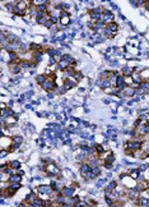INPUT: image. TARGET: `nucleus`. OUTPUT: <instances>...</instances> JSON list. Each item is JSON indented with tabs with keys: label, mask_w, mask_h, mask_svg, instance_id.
Returning <instances> with one entry per match:
<instances>
[{
	"label": "nucleus",
	"mask_w": 149,
	"mask_h": 207,
	"mask_svg": "<svg viewBox=\"0 0 149 207\" xmlns=\"http://www.w3.org/2000/svg\"><path fill=\"white\" fill-rule=\"evenodd\" d=\"M89 16H91V19L96 23V22H99L102 21V17H103V9L99 7L97 8H93V9L89 10Z\"/></svg>",
	"instance_id": "1"
},
{
	"label": "nucleus",
	"mask_w": 149,
	"mask_h": 207,
	"mask_svg": "<svg viewBox=\"0 0 149 207\" xmlns=\"http://www.w3.org/2000/svg\"><path fill=\"white\" fill-rule=\"evenodd\" d=\"M42 88H44L45 91H47V92H52V91H55V90L57 88L55 79L51 78V77H47L46 82H45L44 84H42Z\"/></svg>",
	"instance_id": "2"
},
{
	"label": "nucleus",
	"mask_w": 149,
	"mask_h": 207,
	"mask_svg": "<svg viewBox=\"0 0 149 207\" xmlns=\"http://www.w3.org/2000/svg\"><path fill=\"white\" fill-rule=\"evenodd\" d=\"M37 192L41 196L45 194V196H48V197H50L51 194H55V191H54V188L51 185H40L38 188H37Z\"/></svg>",
	"instance_id": "3"
},
{
	"label": "nucleus",
	"mask_w": 149,
	"mask_h": 207,
	"mask_svg": "<svg viewBox=\"0 0 149 207\" xmlns=\"http://www.w3.org/2000/svg\"><path fill=\"white\" fill-rule=\"evenodd\" d=\"M113 18H115V14L111 12V10H103V17H102V22L107 26L108 23H111V22H113Z\"/></svg>",
	"instance_id": "4"
},
{
	"label": "nucleus",
	"mask_w": 149,
	"mask_h": 207,
	"mask_svg": "<svg viewBox=\"0 0 149 207\" xmlns=\"http://www.w3.org/2000/svg\"><path fill=\"white\" fill-rule=\"evenodd\" d=\"M21 183H10L8 185V189H7V196L8 197H11L14 193H15L18 189H21Z\"/></svg>",
	"instance_id": "5"
},
{
	"label": "nucleus",
	"mask_w": 149,
	"mask_h": 207,
	"mask_svg": "<svg viewBox=\"0 0 149 207\" xmlns=\"http://www.w3.org/2000/svg\"><path fill=\"white\" fill-rule=\"evenodd\" d=\"M91 173V165L88 162H82L80 164V175L85 178Z\"/></svg>",
	"instance_id": "6"
},
{
	"label": "nucleus",
	"mask_w": 149,
	"mask_h": 207,
	"mask_svg": "<svg viewBox=\"0 0 149 207\" xmlns=\"http://www.w3.org/2000/svg\"><path fill=\"white\" fill-rule=\"evenodd\" d=\"M44 170H46L47 171V174L48 175H59L60 174V170L56 168L54 164H48L46 168H44Z\"/></svg>",
	"instance_id": "7"
},
{
	"label": "nucleus",
	"mask_w": 149,
	"mask_h": 207,
	"mask_svg": "<svg viewBox=\"0 0 149 207\" xmlns=\"http://www.w3.org/2000/svg\"><path fill=\"white\" fill-rule=\"evenodd\" d=\"M61 196L66 198H71L74 196V188L73 187H64V189L61 191Z\"/></svg>",
	"instance_id": "8"
},
{
	"label": "nucleus",
	"mask_w": 149,
	"mask_h": 207,
	"mask_svg": "<svg viewBox=\"0 0 149 207\" xmlns=\"http://www.w3.org/2000/svg\"><path fill=\"white\" fill-rule=\"evenodd\" d=\"M77 83H78V82H77L74 78H66V79H65V82H64V84H62V86H64V87H65V90L68 91V90L73 88V87L75 86Z\"/></svg>",
	"instance_id": "9"
},
{
	"label": "nucleus",
	"mask_w": 149,
	"mask_h": 207,
	"mask_svg": "<svg viewBox=\"0 0 149 207\" xmlns=\"http://www.w3.org/2000/svg\"><path fill=\"white\" fill-rule=\"evenodd\" d=\"M21 65H19V63H13V64H9V70L13 74H18L19 72H21Z\"/></svg>",
	"instance_id": "10"
},
{
	"label": "nucleus",
	"mask_w": 149,
	"mask_h": 207,
	"mask_svg": "<svg viewBox=\"0 0 149 207\" xmlns=\"http://www.w3.org/2000/svg\"><path fill=\"white\" fill-rule=\"evenodd\" d=\"M122 92H124L125 96H134L136 93V88L134 86H128Z\"/></svg>",
	"instance_id": "11"
},
{
	"label": "nucleus",
	"mask_w": 149,
	"mask_h": 207,
	"mask_svg": "<svg viewBox=\"0 0 149 207\" xmlns=\"http://www.w3.org/2000/svg\"><path fill=\"white\" fill-rule=\"evenodd\" d=\"M115 76V72H111V70H105V72L99 73V77L101 79H111Z\"/></svg>",
	"instance_id": "12"
},
{
	"label": "nucleus",
	"mask_w": 149,
	"mask_h": 207,
	"mask_svg": "<svg viewBox=\"0 0 149 207\" xmlns=\"http://www.w3.org/2000/svg\"><path fill=\"white\" fill-rule=\"evenodd\" d=\"M133 72H134V69L131 67H124L121 69V74L124 76V77H130V76H133Z\"/></svg>",
	"instance_id": "13"
},
{
	"label": "nucleus",
	"mask_w": 149,
	"mask_h": 207,
	"mask_svg": "<svg viewBox=\"0 0 149 207\" xmlns=\"http://www.w3.org/2000/svg\"><path fill=\"white\" fill-rule=\"evenodd\" d=\"M10 117H14L13 110L9 109V107H7V109H4V110H3V113H1V118L7 119V118H10Z\"/></svg>",
	"instance_id": "14"
},
{
	"label": "nucleus",
	"mask_w": 149,
	"mask_h": 207,
	"mask_svg": "<svg viewBox=\"0 0 149 207\" xmlns=\"http://www.w3.org/2000/svg\"><path fill=\"white\" fill-rule=\"evenodd\" d=\"M136 187H138V189H139L140 192H144V191H148L149 189V183L148 181H145V180H142V183H139Z\"/></svg>",
	"instance_id": "15"
},
{
	"label": "nucleus",
	"mask_w": 149,
	"mask_h": 207,
	"mask_svg": "<svg viewBox=\"0 0 149 207\" xmlns=\"http://www.w3.org/2000/svg\"><path fill=\"white\" fill-rule=\"evenodd\" d=\"M46 79H47V76H46V74H38L36 77V82L40 84V86H42V84L46 82Z\"/></svg>",
	"instance_id": "16"
},
{
	"label": "nucleus",
	"mask_w": 149,
	"mask_h": 207,
	"mask_svg": "<svg viewBox=\"0 0 149 207\" xmlns=\"http://www.w3.org/2000/svg\"><path fill=\"white\" fill-rule=\"evenodd\" d=\"M21 180H22V178L19 174H13V175H10V178H9L10 183H21Z\"/></svg>",
	"instance_id": "17"
},
{
	"label": "nucleus",
	"mask_w": 149,
	"mask_h": 207,
	"mask_svg": "<svg viewBox=\"0 0 149 207\" xmlns=\"http://www.w3.org/2000/svg\"><path fill=\"white\" fill-rule=\"evenodd\" d=\"M103 158H105V162H107V164H112L115 161V156H113L112 152H107L106 157H103Z\"/></svg>",
	"instance_id": "18"
},
{
	"label": "nucleus",
	"mask_w": 149,
	"mask_h": 207,
	"mask_svg": "<svg viewBox=\"0 0 149 207\" xmlns=\"http://www.w3.org/2000/svg\"><path fill=\"white\" fill-rule=\"evenodd\" d=\"M107 28L108 30H111L113 33H116L117 32V30H119V24L116 23V22H111V23H108L107 24Z\"/></svg>",
	"instance_id": "19"
},
{
	"label": "nucleus",
	"mask_w": 149,
	"mask_h": 207,
	"mask_svg": "<svg viewBox=\"0 0 149 207\" xmlns=\"http://www.w3.org/2000/svg\"><path fill=\"white\" fill-rule=\"evenodd\" d=\"M103 35H105V37H107V38H112L113 36H115V33H113L111 30H108L107 26H106V28L103 30Z\"/></svg>",
	"instance_id": "20"
},
{
	"label": "nucleus",
	"mask_w": 149,
	"mask_h": 207,
	"mask_svg": "<svg viewBox=\"0 0 149 207\" xmlns=\"http://www.w3.org/2000/svg\"><path fill=\"white\" fill-rule=\"evenodd\" d=\"M59 24H62V26H66V24H70V17H62V18H60V22Z\"/></svg>",
	"instance_id": "21"
},
{
	"label": "nucleus",
	"mask_w": 149,
	"mask_h": 207,
	"mask_svg": "<svg viewBox=\"0 0 149 207\" xmlns=\"http://www.w3.org/2000/svg\"><path fill=\"white\" fill-rule=\"evenodd\" d=\"M91 171L93 173L96 177H98L101 174V166H91Z\"/></svg>",
	"instance_id": "22"
},
{
	"label": "nucleus",
	"mask_w": 149,
	"mask_h": 207,
	"mask_svg": "<svg viewBox=\"0 0 149 207\" xmlns=\"http://www.w3.org/2000/svg\"><path fill=\"white\" fill-rule=\"evenodd\" d=\"M9 165H10V168H11V169H15V170H19V168H21V162H19L18 160L11 161Z\"/></svg>",
	"instance_id": "23"
},
{
	"label": "nucleus",
	"mask_w": 149,
	"mask_h": 207,
	"mask_svg": "<svg viewBox=\"0 0 149 207\" xmlns=\"http://www.w3.org/2000/svg\"><path fill=\"white\" fill-rule=\"evenodd\" d=\"M140 76H142L143 81H148V79H149V69L142 70V73H140Z\"/></svg>",
	"instance_id": "24"
},
{
	"label": "nucleus",
	"mask_w": 149,
	"mask_h": 207,
	"mask_svg": "<svg viewBox=\"0 0 149 207\" xmlns=\"http://www.w3.org/2000/svg\"><path fill=\"white\" fill-rule=\"evenodd\" d=\"M70 78H74V79H75V81H77V82H79V81H80V79H82V78H83V76H82V73H80V72H74V74H73V76H71V77H70Z\"/></svg>",
	"instance_id": "25"
},
{
	"label": "nucleus",
	"mask_w": 149,
	"mask_h": 207,
	"mask_svg": "<svg viewBox=\"0 0 149 207\" xmlns=\"http://www.w3.org/2000/svg\"><path fill=\"white\" fill-rule=\"evenodd\" d=\"M13 142H14V144L19 146V144L23 142V138H22V137H19V136H15V137H13Z\"/></svg>",
	"instance_id": "26"
},
{
	"label": "nucleus",
	"mask_w": 149,
	"mask_h": 207,
	"mask_svg": "<svg viewBox=\"0 0 149 207\" xmlns=\"http://www.w3.org/2000/svg\"><path fill=\"white\" fill-rule=\"evenodd\" d=\"M8 154H9V151H7V150H1V152H0V157H1V158H4Z\"/></svg>",
	"instance_id": "27"
},
{
	"label": "nucleus",
	"mask_w": 149,
	"mask_h": 207,
	"mask_svg": "<svg viewBox=\"0 0 149 207\" xmlns=\"http://www.w3.org/2000/svg\"><path fill=\"white\" fill-rule=\"evenodd\" d=\"M147 82H148V84H149V79H148V81H147Z\"/></svg>",
	"instance_id": "28"
}]
</instances>
